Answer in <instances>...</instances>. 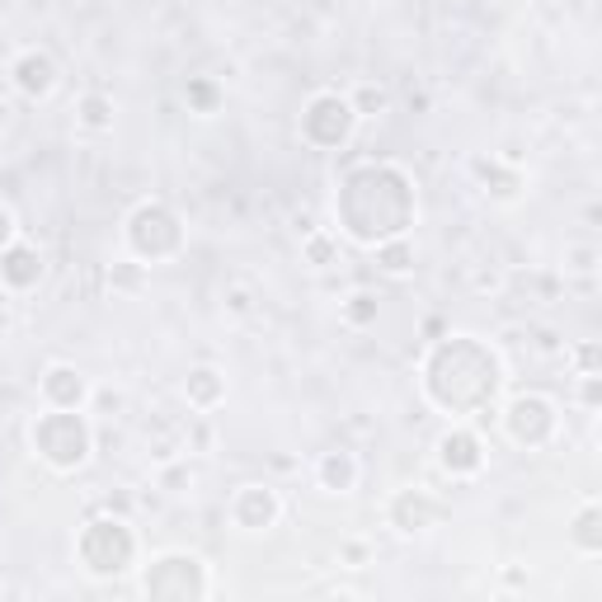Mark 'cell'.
I'll use <instances>...</instances> for the list:
<instances>
[{
    "label": "cell",
    "instance_id": "8992f818",
    "mask_svg": "<svg viewBox=\"0 0 602 602\" xmlns=\"http://www.w3.org/2000/svg\"><path fill=\"white\" fill-rule=\"evenodd\" d=\"M142 593L155 602H203L212 593V579L193 551H165L142 570Z\"/></svg>",
    "mask_w": 602,
    "mask_h": 602
},
{
    "label": "cell",
    "instance_id": "836d02e7",
    "mask_svg": "<svg viewBox=\"0 0 602 602\" xmlns=\"http://www.w3.org/2000/svg\"><path fill=\"white\" fill-rule=\"evenodd\" d=\"M10 325H14V320H10V311H6V307H0V334H6Z\"/></svg>",
    "mask_w": 602,
    "mask_h": 602
},
{
    "label": "cell",
    "instance_id": "e0dca14e",
    "mask_svg": "<svg viewBox=\"0 0 602 602\" xmlns=\"http://www.w3.org/2000/svg\"><path fill=\"white\" fill-rule=\"evenodd\" d=\"M76 123L86 132H109L113 128V99L104 90H86L76 99Z\"/></svg>",
    "mask_w": 602,
    "mask_h": 602
},
{
    "label": "cell",
    "instance_id": "4fadbf2b",
    "mask_svg": "<svg viewBox=\"0 0 602 602\" xmlns=\"http://www.w3.org/2000/svg\"><path fill=\"white\" fill-rule=\"evenodd\" d=\"M38 391H43L48 410H86L90 395H94L86 372L71 368V363H52L43 377H38Z\"/></svg>",
    "mask_w": 602,
    "mask_h": 602
},
{
    "label": "cell",
    "instance_id": "44dd1931",
    "mask_svg": "<svg viewBox=\"0 0 602 602\" xmlns=\"http://www.w3.org/2000/svg\"><path fill=\"white\" fill-rule=\"evenodd\" d=\"M339 315H344L349 330H368V325H377V315H381V297L377 292H353V297H344Z\"/></svg>",
    "mask_w": 602,
    "mask_h": 602
},
{
    "label": "cell",
    "instance_id": "4dcf8cb0",
    "mask_svg": "<svg viewBox=\"0 0 602 602\" xmlns=\"http://www.w3.org/2000/svg\"><path fill=\"white\" fill-rule=\"evenodd\" d=\"M598 372V344H579V377Z\"/></svg>",
    "mask_w": 602,
    "mask_h": 602
},
{
    "label": "cell",
    "instance_id": "7c38bea8",
    "mask_svg": "<svg viewBox=\"0 0 602 602\" xmlns=\"http://www.w3.org/2000/svg\"><path fill=\"white\" fill-rule=\"evenodd\" d=\"M10 80H14V90L24 94V99H48L57 90V80H62V71H57V57L52 52L24 48L10 62Z\"/></svg>",
    "mask_w": 602,
    "mask_h": 602
},
{
    "label": "cell",
    "instance_id": "1f68e13d",
    "mask_svg": "<svg viewBox=\"0 0 602 602\" xmlns=\"http://www.w3.org/2000/svg\"><path fill=\"white\" fill-rule=\"evenodd\" d=\"M10 240H14V212H10L6 203H0V250H6Z\"/></svg>",
    "mask_w": 602,
    "mask_h": 602
},
{
    "label": "cell",
    "instance_id": "603a6c76",
    "mask_svg": "<svg viewBox=\"0 0 602 602\" xmlns=\"http://www.w3.org/2000/svg\"><path fill=\"white\" fill-rule=\"evenodd\" d=\"M184 99H189L193 113H217V104H222V86H217L212 76H189Z\"/></svg>",
    "mask_w": 602,
    "mask_h": 602
},
{
    "label": "cell",
    "instance_id": "5b68a950",
    "mask_svg": "<svg viewBox=\"0 0 602 602\" xmlns=\"http://www.w3.org/2000/svg\"><path fill=\"white\" fill-rule=\"evenodd\" d=\"M128 250L132 259H142V264H160V259H174L184 250V217H179L170 203H160V198H147V203H137L128 212Z\"/></svg>",
    "mask_w": 602,
    "mask_h": 602
},
{
    "label": "cell",
    "instance_id": "d6986e66",
    "mask_svg": "<svg viewBox=\"0 0 602 602\" xmlns=\"http://www.w3.org/2000/svg\"><path fill=\"white\" fill-rule=\"evenodd\" d=\"M570 541L584 555H598L602 551V509L598 504H584L574 513V528H570Z\"/></svg>",
    "mask_w": 602,
    "mask_h": 602
},
{
    "label": "cell",
    "instance_id": "52a82bcc",
    "mask_svg": "<svg viewBox=\"0 0 602 602\" xmlns=\"http://www.w3.org/2000/svg\"><path fill=\"white\" fill-rule=\"evenodd\" d=\"M353 128H358V113L349 104V94L320 90L311 104L301 109V142L315 151H339L353 137Z\"/></svg>",
    "mask_w": 602,
    "mask_h": 602
},
{
    "label": "cell",
    "instance_id": "d4e9b609",
    "mask_svg": "<svg viewBox=\"0 0 602 602\" xmlns=\"http://www.w3.org/2000/svg\"><path fill=\"white\" fill-rule=\"evenodd\" d=\"M147 264H132V259H123V264H113V273H109V283L113 288H123V292H142V283H147V273H142Z\"/></svg>",
    "mask_w": 602,
    "mask_h": 602
},
{
    "label": "cell",
    "instance_id": "f1b7e54d",
    "mask_svg": "<svg viewBox=\"0 0 602 602\" xmlns=\"http://www.w3.org/2000/svg\"><path fill=\"white\" fill-rule=\"evenodd\" d=\"M368 555H372V551L363 546V541H344V565H349V570H363Z\"/></svg>",
    "mask_w": 602,
    "mask_h": 602
},
{
    "label": "cell",
    "instance_id": "8fae6325",
    "mask_svg": "<svg viewBox=\"0 0 602 602\" xmlns=\"http://www.w3.org/2000/svg\"><path fill=\"white\" fill-rule=\"evenodd\" d=\"M283 518V499L269 485H240L231 499V523L240 532H269Z\"/></svg>",
    "mask_w": 602,
    "mask_h": 602
},
{
    "label": "cell",
    "instance_id": "d6a6232c",
    "mask_svg": "<svg viewBox=\"0 0 602 602\" xmlns=\"http://www.w3.org/2000/svg\"><path fill=\"white\" fill-rule=\"evenodd\" d=\"M94 400H99V410H109V414L123 410V395H113V391H94Z\"/></svg>",
    "mask_w": 602,
    "mask_h": 602
},
{
    "label": "cell",
    "instance_id": "7402d4cb",
    "mask_svg": "<svg viewBox=\"0 0 602 602\" xmlns=\"http://www.w3.org/2000/svg\"><path fill=\"white\" fill-rule=\"evenodd\" d=\"M301 254H307V264L330 269V264H339V235H330V231H307V235H301Z\"/></svg>",
    "mask_w": 602,
    "mask_h": 602
},
{
    "label": "cell",
    "instance_id": "9c48e42d",
    "mask_svg": "<svg viewBox=\"0 0 602 602\" xmlns=\"http://www.w3.org/2000/svg\"><path fill=\"white\" fill-rule=\"evenodd\" d=\"M443 513H448V509L438 504L429 490H395L391 504H387V523H391L395 532L414 536V532H429V528L443 523Z\"/></svg>",
    "mask_w": 602,
    "mask_h": 602
},
{
    "label": "cell",
    "instance_id": "2e32d148",
    "mask_svg": "<svg viewBox=\"0 0 602 602\" xmlns=\"http://www.w3.org/2000/svg\"><path fill=\"white\" fill-rule=\"evenodd\" d=\"M184 395H189V405H193V410H217V405L227 400V377L217 372L212 363L193 368L189 381H184Z\"/></svg>",
    "mask_w": 602,
    "mask_h": 602
},
{
    "label": "cell",
    "instance_id": "ba28073f",
    "mask_svg": "<svg viewBox=\"0 0 602 602\" xmlns=\"http://www.w3.org/2000/svg\"><path fill=\"white\" fill-rule=\"evenodd\" d=\"M560 429V410H555V400L551 395H536V391H523V395H513L509 405H504V433L513 438L518 448H546L551 438Z\"/></svg>",
    "mask_w": 602,
    "mask_h": 602
},
{
    "label": "cell",
    "instance_id": "83f0119b",
    "mask_svg": "<svg viewBox=\"0 0 602 602\" xmlns=\"http://www.w3.org/2000/svg\"><path fill=\"white\" fill-rule=\"evenodd\" d=\"M579 400H584L589 410H598V400H602V377L598 372H589L584 381H579Z\"/></svg>",
    "mask_w": 602,
    "mask_h": 602
},
{
    "label": "cell",
    "instance_id": "7a4b0ae2",
    "mask_svg": "<svg viewBox=\"0 0 602 602\" xmlns=\"http://www.w3.org/2000/svg\"><path fill=\"white\" fill-rule=\"evenodd\" d=\"M499 387L504 363L475 334H443L424 358V395L443 414H485L499 400Z\"/></svg>",
    "mask_w": 602,
    "mask_h": 602
},
{
    "label": "cell",
    "instance_id": "ffe728a7",
    "mask_svg": "<svg viewBox=\"0 0 602 602\" xmlns=\"http://www.w3.org/2000/svg\"><path fill=\"white\" fill-rule=\"evenodd\" d=\"M372 250H377V269H381V273L400 278V273H410V269H414V245H410V235L381 240V245H372Z\"/></svg>",
    "mask_w": 602,
    "mask_h": 602
},
{
    "label": "cell",
    "instance_id": "cb8c5ba5",
    "mask_svg": "<svg viewBox=\"0 0 602 602\" xmlns=\"http://www.w3.org/2000/svg\"><path fill=\"white\" fill-rule=\"evenodd\" d=\"M349 104H353L358 118H377L381 109L391 104V90H387V86H372V80H368V86H358V90L349 94Z\"/></svg>",
    "mask_w": 602,
    "mask_h": 602
},
{
    "label": "cell",
    "instance_id": "3957f363",
    "mask_svg": "<svg viewBox=\"0 0 602 602\" xmlns=\"http://www.w3.org/2000/svg\"><path fill=\"white\" fill-rule=\"evenodd\" d=\"M29 443L52 471H80L94 452V424L86 410H48L33 419Z\"/></svg>",
    "mask_w": 602,
    "mask_h": 602
},
{
    "label": "cell",
    "instance_id": "4316f807",
    "mask_svg": "<svg viewBox=\"0 0 602 602\" xmlns=\"http://www.w3.org/2000/svg\"><path fill=\"white\" fill-rule=\"evenodd\" d=\"M189 485H193L189 466H165V471H160V490H170V494H184Z\"/></svg>",
    "mask_w": 602,
    "mask_h": 602
},
{
    "label": "cell",
    "instance_id": "5bb4252c",
    "mask_svg": "<svg viewBox=\"0 0 602 602\" xmlns=\"http://www.w3.org/2000/svg\"><path fill=\"white\" fill-rule=\"evenodd\" d=\"M43 283V254L29 240H10L6 250H0V288L6 292H33Z\"/></svg>",
    "mask_w": 602,
    "mask_h": 602
},
{
    "label": "cell",
    "instance_id": "f546056e",
    "mask_svg": "<svg viewBox=\"0 0 602 602\" xmlns=\"http://www.w3.org/2000/svg\"><path fill=\"white\" fill-rule=\"evenodd\" d=\"M565 259H570V269L589 273V269H593V259H598V250H593V245H574V250L565 254Z\"/></svg>",
    "mask_w": 602,
    "mask_h": 602
},
{
    "label": "cell",
    "instance_id": "30bf717a",
    "mask_svg": "<svg viewBox=\"0 0 602 602\" xmlns=\"http://www.w3.org/2000/svg\"><path fill=\"white\" fill-rule=\"evenodd\" d=\"M438 466L452 480H471L485 471V443H480L475 429H448L438 438Z\"/></svg>",
    "mask_w": 602,
    "mask_h": 602
},
{
    "label": "cell",
    "instance_id": "277c9868",
    "mask_svg": "<svg viewBox=\"0 0 602 602\" xmlns=\"http://www.w3.org/2000/svg\"><path fill=\"white\" fill-rule=\"evenodd\" d=\"M76 560L86 565L94 579H118L132 570L137 560V532L128 523V513H99L90 518L76 536Z\"/></svg>",
    "mask_w": 602,
    "mask_h": 602
},
{
    "label": "cell",
    "instance_id": "e575fe53",
    "mask_svg": "<svg viewBox=\"0 0 602 602\" xmlns=\"http://www.w3.org/2000/svg\"><path fill=\"white\" fill-rule=\"evenodd\" d=\"M0 584H6V555H0Z\"/></svg>",
    "mask_w": 602,
    "mask_h": 602
},
{
    "label": "cell",
    "instance_id": "ac0fdd59",
    "mask_svg": "<svg viewBox=\"0 0 602 602\" xmlns=\"http://www.w3.org/2000/svg\"><path fill=\"white\" fill-rule=\"evenodd\" d=\"M480 179H485V193L499 198V203H513V198L523 193V174H518L513 165H504V160H485V165H480Z\"/></svg>",
    "mask_w": 602,
    "mask_h": 602
},
{
    "label": "cell",
    "instance_id": "9a60e30c",
    "mask_svg": "<svg viewBox=\"0 0 602 602\" xmlns=\"http://www.w3.org/2000/svg\"><path fill=\"white\" fill-rule=\"evenodd\" d=\"M315 480H320V490H330V494H349L358 485V456L349 448H330V452H320L315 461Z\"/></svg>",
    "mask_w": 602,
    "mask_h": 602
},
{
    "label": "cell",
    "instance_id": "6da1fadb",
    "mask_svg": "<svg viewBox=\"0 0 602 602\" xmlns=\"http://www.w3.org/2000/svg\"><path fill=\"white\" fill-rule=\"evenodd\" d=\"M414 179L391 165V160H368V165H353L339 179L334 193V217L339 231L358 245H381V240H395L414 227Z\"/></svg>",
    "mask_w": 602,
    "mask_h": 602
},
{
    "label": "cell",
    "instance_id": "484cf974",
    "mask_svg": "<svg viewBox=\"0 0 602 602\" xmlns=\"http://www.w3.org/2000/svg\"><path fill=\"white\" fill-rule=\"evenodd\" d=\"M227 311L231 315H250L254 311V288L250 283H231L227 288Z\"/></svg>",
    "mask_w": 602,
    "mask_h": 602
}]
</instances>
